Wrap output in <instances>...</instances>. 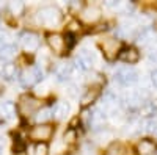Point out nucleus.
<instances>
[{"mask_svg": "<svg viewBox=\"0 0 157 155\" xmlns=\"http://www.w3.org/2000/svg\"><path fill=\"white\" fill-rule=\"evenodd\" d=\"M118 58H120L121 61H124V63L132 64V63L138 61L140 54L137 52V49H134V47H126V49H123L120 54H118Z\"/></svg>", "mask_w": 157, "mask_h": 155, "instance_id": "obj_15", "label": "nucleus"}, {"mask_svg": "<svg viewBox=\"0 0 157 155\" xmlns=\"http://www.w3.org/2000/svg\"><path fill=\"white\" fill-rule=\"evenodd\" d=\"M152 83H154V85L157 86V69H155V71L152 72Z\"/></svg>", "mask_w": 157, "mask_h": 155, "instance_id": "obj_26", "label": "nucleus"}, {"mask_svg": "<svg viewBox=\"0 0 157 155\" xmlns=\"http://www.w3.org/2000/svg\"><path fill=\"white\" fill-rule=\"evenodd\" d=\"M36 19H38V24L44 25V27H57L63 19V14L58 6L47 5V6H43L38 9Z\"/></svg>", "mask_w": 157, "mask_h": 155, "instance_id": "obj_1", "label": "nucleus"}, {"mask_svg": "<svg viewBox=\"0 0 157 155\" xmlns=\"http://www.w3.org/2000/svg\"><path fill=\"white\" fill-rule=\"evenodd\" d=\"M0 118L5 121H13L16 118V105L13 102H2L0 103Z\"/></svg>", "mask_w": 157, "mask_h": 155, "instance_id": "obj_14", "label": "nucleus"}, {"mask_svg": "<svg viewBox=\"0 0 157 155\" xmlns=\"http://www.w3.org/2000/svg\"><path fill=\"white\" fill-rule=\"evenodd\" d=\"M148 58H149L151 63L154 61V64H155V63H157V50H151V52H149V55H148Z\"/></svg>", "mask_w": 157, "mask_h": 155, "instance_id": "obj_24", "label": "nucleus"}, {"mask_svg": "<svg viewBox=\"0 0 157 155\" xmlns=\"http://www.w3.org/2000/svg\"><path fill=\"white\" fill-rule=\"evenodd\" d=\"M143 102V96L140 91H130V93H126L124 97H123V103L129 108H137L141 105Z\"/></svg>", "mask_w": 157, "mask_h": 155, "instance_id": "obj_13", "label": "nucleus"}, {"mask_svg": "<svg viewBox=\"0 0 157 155\" xmlns=\"http://www.w3.org/2000/svg\"><path fill=\"white\" fill-rule=\"evenodd\" d=\"M71 74H72L71 64L60 63L58 66L55 68V77H57V80H58V82H66V80H69Z\"/></svg>", "mask_w": 157, "mask_h": 155, "instance_id": "obj_16", "label": "nucleus"}, {"mask_svg": "<svg viewBox=\"0 0 157 155\" xmlns=\"http://www.w3.org/2000/svg\"><path fill=\"white\" fill-rule=\"evenodd\" d=\"M19 80L24 86H33L36 85L38 82H41L43 80V71L39 69L38 66H32L29 69H25L21 77H19Z\"/></svg>", "mask_w": 157, "mask_h": 155, "instance_id": "obj_4", "label": "nucleus"}, {"mask_svg": "<svg viewBox=\"0 0 157 155\" xmlns=\"http://www.w3.org/2000/svg\"><path fill=\"white\" fill-rule=\"evenodd\" d=\"M69 111H71V105L68 102H64V100L57 102L55 107L52 108V114H54V118L58 119V121H63L64 118H68Z\"/></svg>", "mask_w": 157, "mask_h": 155, "instance_id": "obj_12", "label": "nucleus"}, {"mask_svg": "<svg viewBox=\"0 0 157 155\" xmlns=\"http://www.w3.org/2000/svg\"><path fill=\"white\" fill-rule=\"evenodd\" d=\"M101 17V8L96 5H86L80 11V19L86 24H94Z\"/></svg>", "mask_w": 157, "mask_h": 155, "instance_id": "obj_9", "label": "nucleus"}, {"mask_svg": "<svg viewBox=\"0 0 157 155\" xmlns=\"http://www.w3.org/2000/svg\"><path fill=\"white\" fill-rule=\"evenodd\" d=\"M38 105H39V103H38V100H36L35 97L25 94V96H22V97L19 99L17 110H19V113H21L22 116H30V114H33V113L38 110Z\"/></svg>", "mask_w": 157, "mask_h": 155, "instance_id": "obj_5", "label": "nucleus"}, {"mask_svg": "<svg viewBox=\"0 0 157 155\" xmlns=\"http://www.w3.org/2000/svg\"><path fill=\"white\" fill-rule=\"evenodd\" d=\"M105 155H134V153H132V149L130 147H126L123 144H112L107 149Z\"/></svg>", "mask_w": 157, "mask_h": 155, "instance_id": "obj_17", "label": "nucleus"}, {"mask_svg": "<svg viewBox=\"0 0 157 155\" xmlns=\"http://www.w3.org/2000/svg\"><path fill=\"white\" fill-rule=\"evenodd\" d=\"M52 135H54V127L49 124H38L29 133L30 139L36 141V143H46V141L52 138Z\"/></svg>", "mask_w": 157, "mask_h": 155, "instance_id": "obj_2", "label": "nucleus"}, {"mask_svg": "<svg viewBox=\"0 0 157 155\" xmlns=\"http://www.w3.org/2000/svg\"><path fill=\"white\" fill-rule=\"evenodd\" d=\"M47 153H49V147L46 143H35L27 150V155H47Z\"/></svg>", "mask_w": 157, "mask_h": 155, "instance_id": "obj_19", "label": "nucleus"}, {"mask_svg": "<svg viewBox=\"0 0 157 155\" xmlns=\"http://www.w3.org/2000/svg\"><path fill=\"white\" fill-rule=\"evenodd\" d=\"M5 42H6V41H5V39H2V38H0V47H2V46H3Z\"/></svg>", "mask_w": 157, "mask_h": 155, "instance_id": "obj_28", "label": "nucleus"}, {"mask_svg": "<svg viewBox=\"0 0 157 155\" xmlns=\"http://www.w3.org/2000/svg\"><path fill=\"white\" fill-rule=\"evenodd\" d=\"M115 80H116L118 83L124 85V86L132 85V83H135V82L138 80V72H137L132 66H123V68H120V69L116 71Z\"/></svg>", "mask_w": 157, "mask_h": 155, "instance_id": "obj_3", "label": "nucleus"}, {"mask_svg": "<svg viewBox=\"0 0 157 155\" xmlns=\"http://www.w3.org/2000/svg\"><path fill=\"white\" fill-rule=\"evenodd\" d=\"M138 150L143 155H154V152L157 150V146L151 139H141L140 144H138Z\"/></svg>", "mask_w": 157, "mask_h": 155, "instance_id": "obj_18", "label": "nucleus"}, {"mask_svg": "<svg viewBox=\"0 0 157 155\" xmlns=\"http://www.w3.org/2000/svg\"><path fill=\"white\" fill-rule=\"evenodd\" d=\"M102 50H104V54H105V57L109 60H113L116 55H118V50H120V41H116V39H105L102 44H101Z\"/></svg>", "mask_w": 157, "mask_h": 155, "instance_id": "obj_11", "label": "nucleus"}, {"mask_svg": "<svg viewBox=\"0 0 157 155\" xmlns=\"http://www.w3.org/2000/svg\"><path fill=\"white\" fill-rule=\"evenodd\" d=\"M105 121H107L105 111H102V110H94L93 113H90L88 125H90V128H93V130H99V128L104 127Z\"/></svg>", "mask_w": 157, "mask_h": 155, "instance_id": "obj_10", "label": "nucleus"}, {"mask_svg": "<svg viewBox=\"0 0 157 155\" xmlns=\"http://www.w3.org/2000/svg\"><path fill=\"white\" fill-rule=\"evenodd\" d=\"M47 44H49V47L54 50L55 54H58V55L64 54V52H66V49H68V44H66L64 36H61V35H58V33L49 35V36H47Z\"/></svg>", "mask_w": 157, "mask_h": 155, "instance_id": "obj_7", "label": "nucleus"}, {"mask_svg": "<svg viewBox=\"0 0 157 155\" xmlns=\"http://www.w3.org/2000/svg\"><path fill=\"white\" fill-rule=\"evenodd\" d=\"M94 54L93 52H90L86 49H83L80 54H78V57L75 58V64H77V68L78 69H82V71H90L91 66H93V63H94Z\"/></svg>", "mask_w": 157, "mask_h": 155, "instance_id": "obj_8", "label": "nucleus"}, {"mask_svg": "<svg viewBox=\"0 0 157 155\" xmlns=\"http://www.w3.org/2000/svg\"><path fill=\"white\" fill-rule=\"evenodd\" d=\"M99 94V89L98 88H90L88 91L85 93V96L82 97V105H88L90 102H93Z\"/></svg>", "mask_w": 157, "mask_h": 155, "instance_id": "obj_22", "label": "nucleus"}, {"mask_svg": "<svg viewBox=\"0 0 157 155\" xmlns=\"http://www.w3.org/2000/svg\"><path fill=\"white\" fill-rule=\"evenodd\" d=\"M8 9L11 11L13 16H21L22 13H24V9H25V5L22 2H11L8 5Z\"/></svg>", "mask_w": 157, "mask_h": 155, "instance_id": "obj_23", "label": "nucleus"}, {"mask_svg": "<svg viewBox=\"0 0 157 155\" xmlns=\"http://www.w3.org/2000/svg\"><path fill=\"white\" fill-rule=\"evenodd\" d=\"M19 42H21V46H22L24 50L35 52L39 47V36L36 33H33V31H25V33L21 35Z\"/></svg>", "mask_w": 157, "mask_h": 155, "instance_id": "obj_6", "label": "nucleus"}, {"mask_svg": "<svg viewBox=\"0 0 157 155\" xmlns=\"http://www.w3.org/2000/svg\"><path fill=\"white\" fill-rule=\"evenodd\" d=\"M3 77L6 80H13V79H16V75H17V69H16V64H13V63H6L3 64Z\"/></svg>", "mask_w": 157, "mask_h": 155, "instance_id": "obj_21", "label": "nucleus"}, {"mask_svg": "<svg viewBox=\"0 0 157 155\" xmlns=\"http://www.w3.org/2000/svg\"><path fill=\"white\" fill-rule=\"evenodd\" d=\"M2 152H3V143H2V139H0V155H2Z\"/></svg>", "mask_w": 157, "mask_h": 155, "instance_id": "obj_27", "label": "nucleus"}, {"mask_svg": "<svg viewBox=\"0 0 157 155\" xmlns=\"http://www.w3.org/2000/svg\"><path fill=\"white\" fill-rule=\"evenodd\" d=\"M74 138H75V135H74V132H72V130H71V132H68L66 135H64V139H66L68 143H72Z\"/></svg>", "mask_w": 157, "mask_h": 155, "instance_id": "obj_25", "label": "nucleus"}, {"mask_svg": "<svg viewBox=\"0 0 157 155\" xmlns=\"http://www.w3.org/2000/svg\"><path fill=\"white\" fill-rule=\"evenodd\" d=\"M52 118H54V114H52V108H41V110L36 111V116H35V119H36L38 124L47 122V121H50Z\"/></svg>", "mask_w": 157, "mask_h": 155, "instance_id": "obj_20", "label": "nucleus"}]
</instances>
